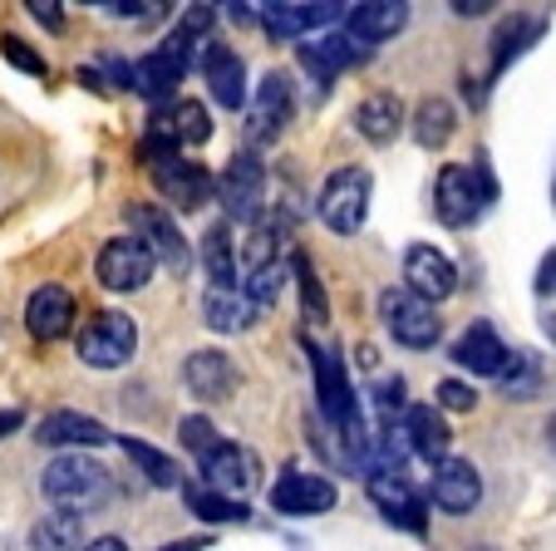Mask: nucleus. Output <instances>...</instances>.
<instances>
[{"instance_id":"nucleus-22","label":"nucleus","mask_w":556,"mask_h":551,"mask_svg":"<svg viewBox=\"0 0 556 551\" xmlns=\"http://www.w3.org/2000/svg\"><path fill=\"white\" fill-rule=\"evenodd\" d=\"M153 177H157V188L168 192L173 202H182V208H202V202H207V192H212V177L202 173V167L182 163L178 153H173V158H157Z\"/></svg>"},{"instance_id":"nucleus-20","label":"nucleus","mask_w":556,"mask_h":551,"mask_svg":"<svg viewBox=\"0 0 556 551\" xmlns=\"http://www.w3.org/2000/svg\"><path fill=\"white\" fill-rule=\"evenodd\" d=\"M25 325H30L35 340H60L74 325V296L64 286H40V291L25 301Z\"/></svg>"},{"instance_id":"nucleus-25","label":"nucleus","mask_w":556,"mask_h":551,"mask_svg":"<svg viewBox=\"0 0 556 551\" xmlns=\"http://www.w3.org/2000/svg\"><path fill=\"white\" fill-rule=\"evenodd\" d=\"M369 498H375V508L384 512L389 522H400V527H409V531L429 527V522H424V498L404 478H375L369 483Z\"/></svg>"},{"instance_id":"nucleus-48","label":"nucleus","mask_w":556,"mask_h":551,"mask_svg":"<svg viewBox=\"0 0 556 551\" xmlns=\"http://www.w3.org/2000/svg\"><path fill=\"white\" fill-rule=\"evenodd\" d=\"M546 434H552V443H556V418H552V428H546Z\"/></svg>"},{"instance_id":"nucleus-4","label":"nucleus","mask_w":556,"mask_h":551,"mask_svg":"<svg viewBox=\"0 0 556 551\" xmlns=\"http://www.w3.org/2000/svg\"><path fill=\"white\" fill-rule=\"evenodd\" d=\"M138 350V325L124 311H99L89 315V325L79 330V360L89 370H118Z\"/></svg>"},{"instance_id":"nucleus-44","label":"nucleus","mask_w":556,"mask_h":551,"mask_svg":"<svg viewBox=\"0 0 556 551\" xmlns=\"http://www.w3.org/2000/svg\"><path fill=\"white\" fill-rule=\"evenodd\" d=\"M157 551H207V537H182L173 547H157Z\"/></svg>"},{"instance_id":"nucleus-46","label":"nucleus","mask_w":556,"mask_h":551,"mask_svg":"<svg viewBox=\"0 0 556 551\" xmlns=\"http://www.w3.org/2000/svg\"><path fill=\"white\" fill-rule=\"evenodd\" d=\"M85 551H128V547H124V541H118V537H99V541H89Z\"/></svg>"},{"instance_id":"nucleus-36","label":"nucleus","mask_w":556,"mask_h":551,"mask_svg":"<svg viewBox=\"0 0 556 551\" xmlns=\"http://www.w3.org/2000/svg\"><path fill=\"white\" fill-rule=\"evenodd\" d=\"M281 286H286V271H281V261L276 266H262V271H247V301L252 305H276V296H281Z\"/></svg>"},{"instance_id":"nucleus-35","label":"nucleus","mask_w":556,"mask_h":551,"mask_svg":"<svg viewBox=\"0 0 556 551\" xmlns=\"http://www.w3.org/2000/svg\"><path fill=\"white\" fill-rule=\"evenodd\" d=\"M295 286H301V305H305V321H311V325H326V321H330V305H326V286H320V276H315L311 256H301V251H295Z\"/></svg>"},{"instance_id":"nucleus-27","label":"nucleus","mask_w":556,"mask_h":551,"mask_svg":"<svg viewBox=\"0 0 556 551\" xmlns=\"http://www.w3.org/2000/svg\"><path fill=\"white\" fill-rule=\"evenodd\" d=\"M345 5H266V30L276 40H291V35L311 30V25H330Z\"/></svg>"},{"instance_id":"nucleus-19","label":"nucleus","mask_w":556,"mask_h":551,"mask_svg":"<svg viewBox=\"0 0 556 551\" xmlns=\"http://www.w3.org/2000/svg\"><path fill=\"white\" fill-rule=\"evenodd\" d=\"M453 364H463L472 375H503V364H507L503 335H497L488 321H472L468 330H463V340L453 345Z\"/></svg>"},{"instance_id":"nucleus-45","label":"nucleus","mask_w":556,"mask_h":551,"mask_svg":"<svg viewBox=\"0 0 556 551\" xmlns=\"http://www.w3.org/2000/svg\"><path fill=\"white\" fill-rule=\"evenodd\" d=\"M453 11H458V15H483V11H493V5H488V0H458Z\"/></svg>"},{"instance_id":"nucleus-23","label":"nucleus","mask_w":556,"mask_h":551,"mask_svg":"<svg viewBox=\"0 0 556 551\" xmlns=\"http://www.w3.org/2000/svg\"><path fill=\"white\" fill-rule=\"evenodd\" d=\"M188 389L198 399H207V404H217V399H227L237 389V364L222 350H198L188 360Z\"/></svg>"},{"instance_id":"nucleus-15","label":"nucleus","mask_w":556,"mask_h":551,"mask_svg":"<svg viewBox=\"0 0 556 551\" xmlns=\"http://www.w3.org/2000/svg\"><path fill=\"white\" fill-rule=\"evenodd\" d=\"M202 79L222 109H247V64L227 45H202Z\"/></svg>"},{"instance_id":"nucleus-14","label":"nucleus","mask_w":556,"mask_h":551,"mask_svg":"<svg viewBox=\"0 0 556 551\" xmlns=\"http://www.w3.org/2000/svg\"><path fill=\"white\" fill-rule=\"evenodd\" d=\"M202 473H207V483L217 492H247L262 483V463H256V453L242 443H217L202 458Z\"/></svg>"},{"instance_id":"nucleus-30","label":"nucleus","mask_w":556,"mask_h":551,"mask_svg":"<svg viewBox=\"0 0 556 551\" xmlns=\"http://www.w3.org/2000/svg\"><path fill=\"white\" fill-rule=\"evenodd\" d=\"M202 266H207L212 286H237V247H231V231L222 222L202 237Z\"/></svg>"},{"instance_id":"nucleus-41","label":"nucleus","mask_w":556,"mask_h":551,"mask_svg":"<svg viewBox=\"0 0 556 551\" xmlns=\"http://www.w3.org/2000/svg\"><path fill=\"white\" fill-rule=\"evenodd\" d=\"M262 266H276V237L271 231H256L247 241V271H262Z\"/></svg>"},{"instance_id":"nucleus-47","label":"nucleus","mask_w":556,"mask_h":551,"mask_svg":"<svg viewBox=\"0 0 556 551\" xmlns=\"http://www.w3.org/2000/svg\"><path fill=\"white\" fill-rule=\"evenodd\" d=\"M15 424H21V414H15V409H11V414H0V434H11Z\"/></svg>"},{"instance_id":"nucleus-21","label":"nucleus","mask_w":556,"mask_h":551,"mask_svg":"<svg viewBox=\"0 0 556 551\" xmlns=\"http://www.w3.org/2000/svg\"><path fill=\"white\" fill-rule=\"evenodd\" d=\"M286 118H291V79H286V74H266V79H262V95H256V109H252V118H247V128H252V143H266V138H276L286 128Z\"/></svg>"},{"instance_id":"nucleus-38","label":"nucleus","mask_w":556,"mask_h":551,"mask_svg":"<svg viewBox=\"0 0 556 551\" xmlns=\"http://www.w3.org/2000/svg\"><path fill=\"white\" fill-rule=\"evenodd\" d=\"M217 443H222V438H217V428H212L207 418H182V448H188V453H198V463H202V458H207Z\"/></svg>"},{"instance_id":"nucleus-13","label":"nucleus","mask_w":556,"mask_h":551,"mask_svg":"<svg viewBox=\"0 0 556 551\" xmlns=\"http://www.w3.org/2000/svg\"><path fill=\"white\" fill-rule=\"evenodd\" d=\"M404 281H409V291L419 296V301L433 305V301L458 291V271H453V261L443 256V251L409 247V256H404Z\"/></svg>"},{"instance_id":"nucleus-1","label":"nucleus","mask_w":556,"mask_h":551,"mask_svg":"<svg viewBox=\"0 0 556 551\" xmlns=\"http://www.w3.org/2000/svg\"><path fill=\"white\" fill-rule=\"evenodd\" d=\"M369 192H375V183H369L365 167H336V173L326 177L320 198H315V212H320V222H326L330 231L355 237L369 217Z\"/></svg>"},{"instance_id":"nucleus-5","label":"nucleus","mask_w":556,"mask_h":551,"mask_svg":"<svg viewBox=\"0 0 556 551\" xmlns=\"http://www.w3.org/2000/svg\"><path fill=\"white\" fill-rule=\"evenodd\" d=\"M379 315H384L389 335L400 345H409V350H429V345H439V335H443L439 311H433L429 301H419L409 286H389V291L379 296Z\"/></svg>"},{"instance_id":"nucleus-34","label":"nucleus","mask_w":556,"mask_h":551,"mask_svg":"<svg viewBox=\"0 0 556 551\" xmlns=\"http://www.w3.org/2000/svg\"><path fill=\"white\" fill-rule=\"evenodd\" d=\"M188 508L198 512L202 522H247V517H252V512H247V502L222 498L217 488H188Z\"/></svg>"},{"instance_id":"nucleus-11","label":"nucleus","mask_w":556,"mask_h":551,"mask_svg":"<svg viewBox=\"0 0 556 551\" xmlns=\"http://www.w3.org/2000/svg\"><path fill=\"white\" fill-rule=\"evenodd\" d=\"M188 45L178 40V35H173L168 45H163V50L157 54H148V60H138L134 64V89L143 99H168L173 89H178L182 84V74H188Z\"/></svg>"},{"instance_id":"nucleus-40","label":"nucleus","mask_w":556,"mask_h":551,"mask_svg":"<svg viewBox=\"0 0 556 551\" xmlns=\"http://www.w3.org/2000/svg\"><path fill=\"white\" fill-rule=\"evenodd\" d=\"M439 404L453 409V414H468V409L478 404V395H472L463 379H443V385H439Z\"/></svg>"},{"instance_id":"nucleus-28","label":"nucleus","mask_w":556,"mask_h":551,"mask_svg":"<svg viewBox=\"0 0 556 551\" xmlns=\"http://www.w3.org/2000/svg\"><path fill=\"white\" fill-rule=\"evenodd\" d=\"M400 124H404V104L394 95H369L355 114V128L369 143H389V138L400 134Z\"/></svg>"},{"instance_id":"nucleus-18","label":"nucleus","mask_w":556,"mask_h":551,"mask_svg":"<svg viewBox=\"0 0 556 551\" xmlns=\"http://www.w3.org/2000/svg\"><path fill=\"white\" fill-rule=\"evenodd\" d=\"M409 25V5L404 0H369V5H350V40L355 45H379Z\"/></svg>"},{"instance_id":"nucleus-29","label":"nucleus","mask_w":556,"mask_h":551,"mask_svg":"<svg viewBox=\"0 0 556 551\" xmlns=\"http://www.w3.org/2000/svg\"><path fill=\"white\" fill-rule=\"evenodd\" d=\"M301 60H305V70L315 74L320 84H330L345 64H355L359 60V50H355V40L350 35H330V40H315L311 50H301Z\"/></svg>"},{"instance_id":"nucleus-42","label":"nucleus","mask_w":556,"mask_h":551,"mask_svg":"<svg viewBox=\"0 0 556 551\" xmlns=\"http://www.w3.org/2000/svg\"><path fill=\"white\" fill-rule=\"evenodd\" d=\"M30 15H35V21H45V25H50V30H60V5H54V0H30Z\"/></svg>"},{"instance_id":"nucleus-16","label":"nucleus","mask_w":556,"mask_h":551,"mask_svg":"<svg viewBox=\"0 0 556 551\" xmlns=\"http://www.w3.org/2000/svg\"><path fill=\"white\" fill-rule=\"evenodd\" d=\"M271 508L291 512V517H311V512H330L336 508V483L315 478V473H286L271 488Z\"/></svg>"},{"instance_id":"nucleus-37","label":"nucleus","mask_w":556,"mask_h":551,"mask_svg":"<svg viewBox=\"0 0 556 551\" xmlns=\"http://www.w3.org/2000/svg\"><path fill=\"white\" fill-rule=\"evenodd\" d=\"M503 389L507 395H522V389H532L536 385V364H532V354H507V364H503Z\"/></svg>"},{"instance_id":"nucleus-9","label":"nucleus","mask_w":556,"mask_h":551,"mask_svg":"<svg viewBox=\"0 0 556 551\" xmlns=\"http://www.w3.org/2000/svg\"><path fill=\"white\" fill-rule=\"evenodd\" d=\"M311 370H315V404H320V414L330 418V424L345 428L355 414V389H350V375L345 364H340L336 350H315L311 345Z\"/></svg>"},{"instance_id":"nucleus-10","label":"nucleus","mask_w":556,"mask_h":551,"mask_svg":"<svg viewBox=\"0 0 556 551\" xmlns=\"http://www.w3.org/2000/svg\"><path fill=\"white\" fill-rule=\"evenodd\" d=\"M148 138H153V143H168V148H202L212 138V114L202 104H192V99H178V104L153 114Z\"/></svg>"},{"instance_id":"nucleus-7","label":"nucleus","mask_w":556,"mask_h":551,"mask_svg":"<svg viewBox=\"0 0 556 551\" xmlns=\"http://www.w3.org/2000/svg\"><path fill=\"white\" fill-rule=\"evenodd\" d=\"M217 198L222 208H227V217L237 222H256L266 208V167L256 163V153H237L227 163V173H222L217 183Z\"/></svg>"},{"instance_id":"nucleus-24","label":"nucleus","mask_w":556,"mask_h":551,"mask_svg":"<svg viewBox=\"0 0 556 551\" xmlns=\"http://www.w3.org/2000/svg\"><path fill=\"white\" fill-rule=\"evenodd\" d=\"M202 315H207L212 330L237 335V330H252L256 305L247 301L242 286H207V296H202Z\"/></svg>"},{"instance_id":"nucleus-31","label":"nucleus","mask_w":556,"mask_h":551,"mask_svg":"<svg viewBox=\"0 0 556 551\" xmlns=\"http://www.w3.org/2000/svg\"><path fill=\"white\" fill-rule=\"evenodd\" d=\"M118 443H124V453L134 458L138 468H143V478H148V483H157V488H178V483H182V468L173 463L168 453H157V448H148L143 438H118Z\"/></svg>"},{"instance_id":"nucleus-43","label":"nucleus","mask_w":556,"mask_h":551,"mask_svg":"<svg viewBox=\"0 0 556 551\" xmlns=\"http://www.w3.org/2000/svg\"><path fill=\"white\" fill-rule=\"evenodd\" d=\"M375 399H379L384 409H394V404L404 399V385H400V379H379V385H375Z\"/></svg>"},{"instance_id":"nucleus-3","label":"nucleus","mask_w":556,"mask_h":551,"mask_svg":"<svg viewBox=\"0 0 556 551\" xmlns=\"http://www.w3.org/2000/svg\"><path fill=\"white\" fill-rule=\"evenodd\" d=\"M493 198H497V183H493V173H488V163H478V167L448 163L439 173V188H433L439 217L448 222V227H468V222L483 212V202H493Z\"/></svg>"},{"instance_id":"nucleus-33","label":"nucleus","mask_w":556,"mask_h":551,"mask_svg":"<svg viewBox=\"0 0 556 551\" xmlns=\"http://www.w3.org/2000/svg\"><path fill=\"white\" fill-rule=\"evenodd\" d=\"M35 551H79V512H50L30 531Z\"/></svg>"},{"instance_id":"nucleus-17","label":"nucleus","mask_w":556,"mask_h":551,"mask_svg":"<svg viewBox=\"0 0 556 551\" xmlns=\"http://www.w3.org/2000/svg\"><path fill=\"white\" fill-rule=\"evenodd\" d=\"M35 443L40 448H104L114 443V434H109L99 418H85V414H70V409H60V414L40 418V428H35Z\"/></svg>"},{"instance_id":"nucleus-6","label":"nucleus","mask_w":556,"mask_h":551,"mask_svg":"<svg viewBox=\"0 0 556 551\" xmlns=\"http://www.w3.org/2000/svg\"><path fill=\"white\" fill-rule=\"evenodd\" d=\"M128 222H134L138 241L148 247L153 266H168L173 276H188V271H192V247L182 241L178 222H173L168 212H163V208H134V212H128Z\"/></svg>"},{"instance_id":"nucleus-26","label":"nucleus","mask_w":556,"mask_h":551,"mask_svg":"<svg viewBox=\"0 0 556 551\" xmlns=\"http://www.w3.org/2000/svg\"><path fill=\"white\" fill-rule=\"evenodd\" d=\"M404 428H409V443L419 458H429V463H443V458H448V424H443L429 404H414L409 418H404Z\"/></svg>"},{"instance_id":"nucleus-2","label":"nucleus","mask_w":556,"mask_h":551,"mask_svg":"<svg viewBox=\"0 0 556 551\" xmlns=\"http://www.w3.org/2000/svg\"><path fill=\"white\" fill-rule=\"evenodd\" d=\"M109 492V473L89 453H60L45 468V498L64 512H85Z\"/></svg>"},{"instance_id":"nucleus-39","label":"nucleus","mask_w":556,"mask_h":551,"mask_svg":"<svg viewBox=\"0 0 556 551\" xmlns=\"http://www.w3.org/2000/svg\"><path fill=\"white\" fill-rule=\"evenodd\" d=\"M0 50H5V60H11V64H21L25 74H35V79H45V60H40V54H30V45H25V40H15V35H5V40H0Z\"/></svg>"},{"instance_id":"nucleus-8","label":"nucleus","mask_w":556,"mask_h":551,"mask_svg":"<svg viewBox=\"0 0 556 551\" xmlns=\"http://www.w3.org/2000/svg\"><path fill=\"white\" fill-rule=\"evenodd\" d=\"M99 281H104V291H143L148 276H153V256H148V247L138 237H114L104 241V251H99Z\"/></svg>"},{"instance_id":"nucleus-32","label":"nucleus","mask_w":556,"mask_h":551,"mask_svg":"<svg viewBox=\"0 0 556 551\" xmlns=\"http://www.w3.org/2000/svg\"><path fill=\"white\" fill-rule=\"evenodd\" d=\"M414 138H419L424 148H443L453 138V104L448 99H424L419 109H414Z\"/></svg>"},{"instance_id":"nucleus-12","label":"nucleus","mask_w":556,"mask_h":551,"mask_svg":"<svg viewBox=\"0 0 556 551\" xmlns=\"http://www.w3.org/2000/svg\"><path fill=\"white\" fill-rule=\"evenodd\" d=\"M429 498L439 502L443 512H472L478 502H483V478H478V468L472 463H463V458H443L439 468H433V483H429Z\"/></svg>"}]
</instances>
